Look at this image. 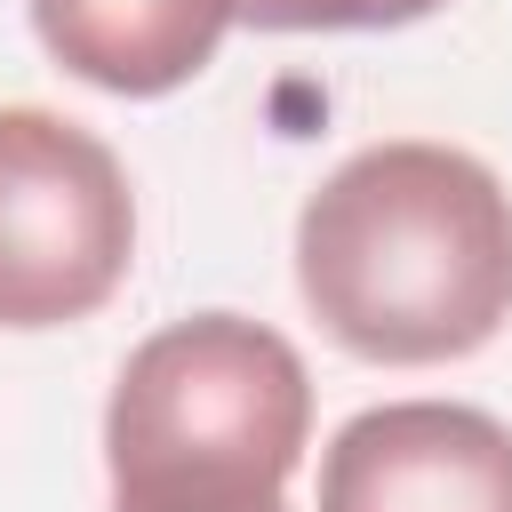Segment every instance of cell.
<instances>
[{
    "label": "cell",
    "instance_id": "obj_4",
    "mask_svg": "<svg viewBox=\"0 0 512 512\" xmlns=\"http://www.w3.org/2000/svg\"><path fill=\"white\" fill-rule=\"evenodd\" d=\"M320 512H512V424L464 400L360 408L320 456Z\"/></svg>",
    "mask_w": 512,
    "mask_h": 512
},
{
    "label": "cell",
    "instance_id": "obj_1",
    "mask_svg": "<svg viewBox=\"0 0 512 512\" xmlns=\"http://www.w3.org/2000/svg\"><path fill=\"white\" fill-rule=\"evenodd\" d=\"M296 288L352 360H464L512 320V192L456 144H368L304 200Z\"/></svg>",
    "mask_w": 512,
    "mask_h": 512
},
{
    "label": "cell",
    "instance_id": "obj_2",
    "mask_svg": "<svg viewBox=\"0 0 512 512\" xmlns=\"http://www.w3.org/2000/svg\"><path fill=\"white\" fill-rule=\"evenodd\" d=\"M312 440L296 344L248 312L144 336L104 408L112 512H272Z\"/></svg>",
    "mask_w": 512,
    "mask_h": 512
},
{
    "label": "cell",
    "instance_id": "obj_5",
    "mask_svg": "<svg viewBox=\"0 0 512 512\" xmlns=\"http://www.w3.org/2000/svg\"><path fill=\"white\" fill-rule=\"evenodd\" d=\"M240 0H32L40 48L104 96H168L216 64Z\"/></svg>",
    "mask_w": 512,
    "mask_h": 512
},
{
    "label": "cell",
    "instance_id": "obj_3",
    "mask_svg": "<svg viewBox=\"0 0 512 512\" xmlns=\"http://www.w3.org/2000/svg\"><path fill=\"white\" fill-rule=\"evenodd\" d=\"M136 264V192L104 136L0 104V328H64Z\"/></svg>",
    "mask_w": 512,
    "mask_h": 512
},
{
    "label": "cell",
    "instance_id": "obj_7",
    "mask_svg": "<svg viewBox=\"0 0 512 512\" xmlns=\"http://www.w3.org/2000/svg\"><path fill=\"white\" fill-rule=\"evenodd\" d=\"M272 512H288V504H272Z\"/></svg>",
    "mask_w": 512,
    "mask_h": 512
},
{
    "label": "cell",
    "instance_id": "obj_6",
    "mask_svg": "<svg viewBox=\"0 0 512 512\" xmlns=\"http://www.w3.org/2000/svg\"><path fill=\"white\" fill-rule=\"evenodd\" d=\"M448 0H240V24L256 32H392Z\"/></svg>",
    "mask_w": 512,
    "mask_h": 512
}]
</instances>
